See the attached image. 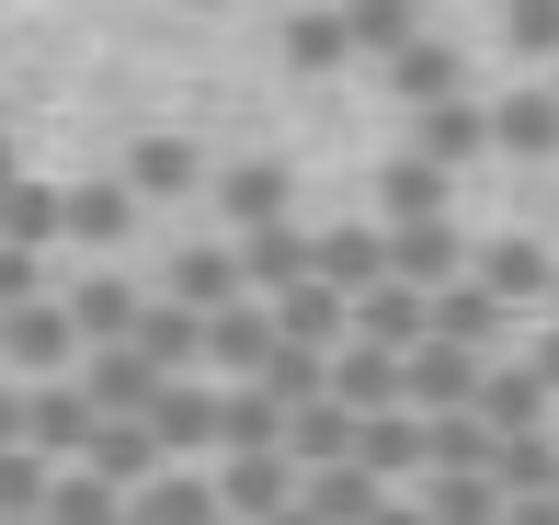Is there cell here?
<instances>
[{"mask_svg": "<svg viewBox=\"0 0 559 525\" xmlns=\"http://www.w3.org/2000/svg\"><path fill=\"white\" fill-rule=\"evenodd\" d=\"M309 514H320V525H377V468H366V457L309 468Z\"/></svg>", "mask_w": 559, "mask_h": 525, "instance_id": "obj_20", "label": "cell"}, {"mask_svg": "<svg viewBox=\"0 0 559 525\" xmlns=\"http://www.w3.org/2000/svg\"><path fill=\"white\" fill-rule=\"evenodd\" d=\"M228 445H286V399H274L263 378L217 389V457H228Z\"/></svg>", "mask_w": 559, "mask_h": 525, "instance_id": "obj_16", "label": "cell"}, {"mask_svg": "<svg viewBox=\"0 0 559 525\" xmlns=\"http://www.w3.org/2000/svg\"><path fill=\"white\" fill-rule=\"evenodd\" d=\"M126 343H138L148 366H194V355H206V309H183V297H148Z\"/></svg>", "mask_w": 559, "mask_h": 525, "instance_id": "obj_14", "label": "cell"}, {"mask_svg": "<svg viewBox=\"0 0 559 525\" xmlns=\"http://www.w3.org/2000/svg\"><path fill=\"white\" fill-rule=\"evenodd\" d=\"M263 309H274V332H297V343H343L354 332V297L332 286V274H297V286L263 297Z\"/></svg>", "mask_w": 559, "mask_h": 525, "instance_id": "obj_11", "label": "cell"}, {"mask_svg": "<svg viewBox=\"0 0 559 525\" xmlns=\"http://www.w3.org/2000/svg\"><path fill=\"white\" fill-rule=\"evenodd\" d=\"M377 525H435V514H423V503H377Z\"/></svg>", "mask_w": 559, "mask_h": 525, "instance_id": "obj_39", "label": "cell"}, {"mask_svg": "<svg viewBox=\"0 0 559 525\" xmlns=\"http://www.w3.org/2000/svg\"><path fill=\"white\" fill-rule=\"evenodd\" d=\"M491 148V115H468V104H445L435 92V127H423V160H479Z\"/></svg>", "mask_w": 559, "mask_h": 525, "instance_id": "obj_30", "label": "cell"}, {"mask_svg": "<svg viewBox=\"0 0 559 525\" xmlns=\"http://www.w3.org/2000/svg\"><path fill=\"white\" fill-rule=\"evenodd\" d=\"M138 309H148V297L126 286V274H81V286H69V320H81V343H126V332H138Z\"/></svg>", "mask_w": 559, "mask_h": 525, "instance_id": "obj_15", "label": "cell"}, {"mask_svg": "<svg viewBox=\"0 0 559 525\" xmlns=\"http://www.w3.org/2000/svg\"><path fill=\"white\" fill-rule=\"evenodd\" d=\"M479 343H445V332H423L412 355H400V399H412V411H468L479 399Z\"/></svg>", "mask_w": 559, "mask_h": 525, "instance_id": "obj_1", "label": "cell"}, {"mask_svg": "<svg viewBox=\"0 0 559 525\" xmlns=\"http://www.w3.org/2000/svg\"><path fill=\"white\" fill-rule=\"evenodd\" d=\"M502 525H559V491H525V503H502Z\"/></svg>", "mask_w": 559, "mask_h": 525, "instance_id": "obj_36", "label": "cell"}, {"mask_svg": "<svg viewBox=\"0 0 559 525\" xmlns=\"http://www.w3.org/2000/svg\"><path fill=\"white\" fill-rule=\"evenodd\" d=\"M525 366H537V378H548V399H559V320L537 332V355H525Z\"/></svg>", "mask_w": 559, "mask_h": 525, "instance_id": "obj_37", "label": "cell"}, {"mask_svg": "<svg viewBox=\"0 0 559 525\" xmlns=\"http://www.w3.org/2000/svg\"><path fill=\"white\" fill-rule=\"evenodd\" d=\"M468 411L479 422H491V434H537V422H548V378H537V366H479V399H468Z\"/></svg>", "mask_w": 559, "mask_h": 525, "instance_id": "obj_7", "label": "cell"}, {"mask_svg": "<svg viewBox=\"0 0 559 525\" xmlns=\"http://www.w3.org/2000/svg\"><path fill=\"white\" fill-rule=\"evenodd\" d=\"M0 514H46V457L35 445H0Z\"/></svg>", "mask_w": 559, "mask_h": 525, "instance_id": "obj_32", "label": "cell"}, {"mask_svg": "<svg viewBox=\"0 0 559 525\" xmlns=\"http://www.w3.org/2000/svg\"><path fill=\"white\" fill-rule=\"evenodd\" d=\"M297 274H320V240H309V229H286V217L240 229V286H251V297H286Z\"/></svg>", "mask_w": 559, "mask_h": 525, "instance_id": "obj_6", "label": "cell"}, {"mask_svg": "<svg viewBox=\"0 0 559 525\" xmlns=\"http://www.w3.org/2000/svg\"><path fill=\"white\" fill-rule=\"evenodd\" d=\"M148 434H160V457H217V389H148Z\"/></svg>", "mask_w": 559, "mask_h": 525, "instance_id": "obj_8", "label": "cell"}, {"mask_svg": "<svg viewBox=\"0 0 559 525\" xmlns=\"http://www.w3.org/2000/svg\"><path fill=\"white\" fill-rule=\"evenodd\" d=\"M423 514L435 525H502V480L491 468H435V480H423Z\"/></svg>", "mask_w": 559, "mask_h": 525, "instance_id": "obj_18", "label": "cell"}, {"mask_svg": "<svg viewBox=\"0 0 559 525\" xmlns=\"http://www.w3.org/2000/svg\"><path fill=\"white\" fill-rule=\"evenodd\" d=\"M171 366H148L138 343H104V355L81 366V389H92V411H148V389H160Z\"/></svg>", "mask_w": 559, "mask_h": 525, "instance_id": "obj_12", "label": "cell"}, {"mask_svg": "<svg viewBox=\"0 0 559 525\" xmlns=\"http://www.w3.org/2000/svg\"><path fill=\"white\" fill-rule=\"evenodd\" d=\"M251 378H263V389L297 411V399H320V389H332V343H297V332H274V355L251 366Z\"/></svg>", "mask_w": 559, "mask_h": 525, "instance_id": "obj_21", "label": "cell"}, {"mask_svg": "<svg viewBox=\"0 0 559 525\" xmlns=\"http://www.w3.org/2000/svg\"><path fill=\"white\" fill-rule=\"evenodd\" d=\"M92 434H104V411H92L81 378H35L23 389V445H35V457H81Z\"/></svg>", "mask_w": 559, "mask_h": 525, "instance_id": "obj_3", "label": "cell"}, {"mask_svg": "<svg viewBox=\"0 0 559 525\" xmlns=\"http://www.w3.org/2000/svg\"><path fill=\"white\" fill-rule=\"evenodd\" d=\"M138 206H148L138 183H81V194H69V240H126Z\"/></svg>", "mask_w": 559, "mask_h": 525, "instance_id": "obj_26", "label": "cell"}, {"mask_svg": "<svg viewBox=\"0 0 559 525\" xmlns=\"http://www.w3.org/2000/svg\"><path fill=\"white\" fill-rule=\"evenodd\" d=\"M479 286H491L502 309H537L548 297V252L537 240H491V252H479Z\"/></svg>", "mask_w": 559, "mask_h": 525, "instance_id": "obj_25", "label": "cell"}, {"mask_svg": "<svg viewBox=\"0 0 559 525\" xmlns=\"http://www.w3.org/2000/svg\"><path fill=\"white\" fill-rule=\"evenodd\" d=\"M263 525H320V514H309V503H286V514H263Z\"/></svg>", "mask_w": 559, "mask_h": 525, "instance_id": "obj_40", "label": "cell"}, {"mask_svg": "<svg viewBox=\"0 0 559 525\" xmlns=\"http://www.w3.org/2000/svg\"><path fill=\"white\" fill-rule=\"evenodd\" d=\"M69 229V194H46V183H0V240H23V252H46V240Z\"/></svg>", "mask_w": 559, "mask_h": 525, "instance_id": "obj_24", "label": "cell"}, {"mask_svg": "<svg viewBox=\"0 0 559 525\" xmlns=\"http://www.w3.org/2000/svg\"><path fill=\"white\" fill-rule=\"evenodd\" d=\"M126 491L104 480V468H81V480H46V525H115Z\"/></svg>", "mask_w": 559, "mask_h": 525, "instance_id": "obj_29", "label": "cell"}, {"mask_svg": "<svg viewBox=\"0 0 559 525\" xmlns=\"http://www.w3.org/2000/svg\"><path fill=\"white\" fill-rule=\"evenodd\" d=\"M115 525H138V514H115Z\"/></svg>", "mask_w": 559, "mask_h": 525, "instance_id": "obj_43", "label": "cell"}, {"mask_svg": "<svg viewBox=\"0 0 559 525\" xmlns=\"http://www.w3.org/2000/svg\"><path fill=\"white\" fill-rule=\"evenodd\" d=\"M491 480H502V503L559 491V445H548V422H537V434H491Z\"/></svg>", "mask_w": 559, "mask_h": 525, "instance_id": "obj_23", "label": "cell"}, {"mask_svg": "<svg viewBox=\"0 0 559 525\" xmlns=\"http://www.w3.org/2000/svg\"><path fill=\"white\" fill-rule=\"evenodd\" d=\"M286 480H297L286 445H228V457H217V514H240V525L286 514Z\"/></svg>", "mask_w": 559, "mask_h": 525, "instance_id": "obj_4", "label": "cell"}, {"mask_svg": "<svg viewBox=\"0 0 559 525\" xmlns=\"http://www.w3.org/2000/svg\"><path fill=\"white\" fill-rule=\"evenodd\" d=\"M320 274L354 297V286H377L389 274V229H320Z\"/></svg>", "mask_w": 559, "mask_h": 525, "instance_id": "obj_28", "label": "cell"}, {"mask_svg": "<svg viewBox=\"0 0 559 525\" xmlns=\"http://www.w3.org/2000/svg\"><path fill=\"white\" fill-rule=\"evenodd\" d=\"M354 332L412 355V343L435 332V286H412V274H377V286H354Z\"/></svg>", "mask_w": 559, "mask_h": 525, "instance_id": "obj_5", "label": "cell"}, {"mask_svg": "<svg viewBox=\"0 0 559 525\" xmlns=\"http://www.w3.org/2000/svg\"><path fill=\"white\" fill-rule=\"evenodd\" d=\"M217 525H240V514H217Z\"/></svg>", "mask_w": 559, "mask_h": 525, "instance_id": "obj_44", "label": "cell"}, {"mask_svg": "<svg viewBox=\"0 0 559 525\" xmlns=\"http://www.w3.org/2000/svg\"><path fill=\"white\" fill-rule=\"evenodd\" d=\"M126 514H138V525H217V480H194V468L160 480V468H148V480L126 491Z\"/></svg>", "mask_w": 559, "mask_h": 525, "instance_id": "obj_19", "label": "cell"}, {"mask_svg": "<svg viewBox=\"0 0 559 525\" xmlns=\"http://www.w3.org/2000/svg\"><path fill=\"white\" fill-rule=\"evenodd\" d=\"M0 183H12V160H0Z\"/></svg>", "mask_w": 559, "mask_h": 525, "instance_id": "obj_42", "label": "cell"}, {"mask_svg": "<svg viewBox=\"0 0 559 525\" xmlns=\"http://www.w3.org/2000/svg\"><path fill=\"white\" fill-rule=\"evenodd\" d=\"M456 263H479V252L445 229V217H412V229H389V274H412V286H445Z\"/></svg>", "mask_w": 559, "mask_h": 525, "instance_id": "obj_13", "label": "cell"}, {"mask_svg": "<svg viewBox=\"0 0 559 525\" xmlns=\"http://www.w3.org/2000/svg\"><path fill=\"white\" fill-rule=\"evenodd\" d=\"M138 194H194V148L148 138V148H138Z\"/></svg>", "mask_w": 559, "mask_h": 525, "instance_id": "obj_33", "label": "cell"}, {"mask_svg": "<svg viewBox=\"0 0 559 525\" xmlns=\"http://www.w3.org/2000/svg\"><path fill=\"white\" fill-rule=\"evenodd\" d=\"M0 525H46V514H0Z\"/></svg>", "mask_w": 559, "mask_h": 525, "instance_id": "obj_41", "label": "cell"}, {"mask_svg": "<svg viewBox=\"0 0 559 525\" xmlns=\"http://www.w3.org/2000/svg\"><path fill=\"white\" fill-rule=\"evenodd\" d=\"M354 434H366V411H354V399H332V389L286 411V457H297V468H332V457H354Z\"/></svg>", "mask_w": 559, "mask_h": 525, "instance_id": "obj_9", "label": "cell"}, {"mask_svg": "<svg viewBox=\"0 0 559 525\" xmlns=\"http://www.w3.org/2000/svg\"><path fill=\"white\" fill-rule=\"evenodd\" d=\"M389 206H400V217H435V160H412V171H400V194H389Z\"/></svg>", "mask_w": 559, "mask_h": 525, "instance_id": "obj_35", "label": "cell"}, {"mask_svg": "<svg viewBox=\"0 0 559 525\" xmlns=\"http://www.w3.org/2000/svg\"><path fill=\"white\" fill-rule=\"evenodd\" d=\"M263 355H274V309H263V297H228V309H206V355H194V366H228V378H251Z\"/></svg>", "mask_w": 559, "mask_h": 525, "instance_id": "obj_10", "label": "cell"}, {"mask_svg": "<svg viewBox=\"0 0 559 525\" xmlns=\"http://www.w3.org/2000/svg\"><path fill=\"white\" fill-rule=\"evenodd\" d=\"M502 320H514V309H502L479 274H468V286H456V274L435 286V332H445V343H479V355H491V343H502Z\"/></svg>", "mask_w": 559, "mask_h": 525, "instance_id": "obj_17", "label": "cell"}, {"mask_svg": "<svg viewBox=\"0 0 559 525\" xmlns=\"http://www.w3.org/2000/svg\"><path fill=\"white\" fill-rule=\"evenodd\" d=\"M0 445H23V389H0Z\"/></svg>", "mask_w": 559, "mask_h": 525, "instance_id": "obj_38", "label": "cell"}, {"mask_svg": "<svg viewBox=\"0 0 559 525\" xmlns=\"http://www.w3.org/2000/svg\"><path fill=\"white\" fill-rule=\"evenodd\" d=\"M171 297H183V309H228V297H251V286H240V240L183 252V263H171Z\"/></svg>", "mask_w": 559, "mask_h": 525, "instance_id": "obj_22", "label": "cell"}, {"mask_svg": "<svg viewBox=\"0 0 559 525\" xmlns=\"http://www.w3.org/2000/svg\"><path fill=\"white\" fill-rule=\"evenodd\" d=\"M217 194H228V217H240V229H263V217H286V183H274L263 160H240V171H228Z\"/></svg>", "mask_w": 559, "mask_h": 525, "instance_id": "obj_31", "label": "cell"}, {"mask_svg": "<svg viewBox=\"0 0 559 525\" xmlns=\"http://www.w3.org/2000/svg\"><path fill=\"white\" fill-rule=\"evenodd\" d=\"M23 297H46V252H23V240H0V309H23Z\"/></svg>", "mask_w": 559, "mask_h": 525, "instance_id": "obj_34", "label": "cell"}, {"mask_svg": "<svg viewBox=\"0 0 559 525\" xmlns=\"http://www.w3.org/2000/svg\"><path fill=\"white\" fill-rule=\"evenodd\" d=\"M491 138L514 148V160H548V148H559V104H548V92H502Z\"/></svg>", "mask_w": 559, "mask_h": 525, "instance_id": "obj_27", "label": "cell"}, {"mask_svg": "<svg viewBox=\"0 0 559 525\" xmlns=\"http://www.w3.org/2000/svg\"><path fill=\"white\" fill-rule=\"evenodd\" d=\"M0 355H12V378H58V366L81 355L69 297H23V309H0Z\"/></svg>", "mask_w": 559, "mask_h": 525, "instance_id": "obj_2", "label": "cell"}]
</instances>
